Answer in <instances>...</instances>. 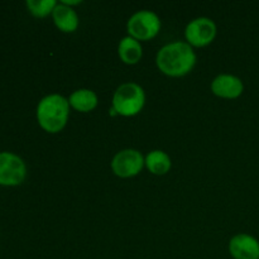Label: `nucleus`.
<instances>
[{"label":"nucleus","mask_w":259,"mask_h":259,"mask_svg":"<svg viewBox=\"0 0 259 259\" xmlns=\"http://www.w3.org/2000/svg\"><path fill=\"white\" fill-rule=\"evenodd\" d=\"M118 53L120 60L126 65H136L141 61L143 56V50L139 40L134 39L133 37L128 35L120 40L118 47Z\"/></svg>","instance_id":"11"},{"label":"nucleus","mask_w":259,"mask_h":259,"mask_svg":"<svg viewBox=\"0 0 259 259\" xmlns=\"http://www.w3.org/2000/svg\"><path fill=\"white\" fill-rule=\"evenodd\" d=\"M146 166L153 175H166L171 169L172 162L168 154L163 151H152L146 157Z\"/></svg>","instance_id":"13"},{"label":"nucleus","mask_w":259,"mask_h":259,"mask_svg":"<svg viewBox=\"0 0 259 259\" xmlns=\"http://www.w3.org/2000/svg\"><path fill=\"white\" fill-rule=\"evenodd\" d=\"M159 70L171 77L187 75L196 63V55L189 43L174 42L158 51L156 57Z\"/></svg>","instance_id":"1"},{"label":"nucleus","mask_w":259,"mask_h":259,"mask_svg":"<svg viewBox=\"0 0 259 259\" xmlns=\"http://www.w3.org/2000/svg\"><path fill=\"white\" fill-rule=\"evenodd\" d=\"M56 27L65 33L75 32L78 27V15L72 8L65 4H57L52 13Z\"/></svg>","instance_id":"10"},{"label":"nucleus","mask_w":259,"mask_h":259,"mask_svg":"<svg viewBox=\"0 0 259 259\" xmlns=\"http://www.w3.org/2000/svg\"><path fill=\"white\" fill-rule=\"evenodd\" d=\"M68 103L75 110L81 113H89L98 105V95L89 89H80L71 94Z\"/></svg>","instance_id":"12"},{"label":"nucleus","mask_w":259,"mask_h":259,"mask_svg":"<svg viewBox=\"0 0 259 259\" xmlns=\"http://www.w3.org/2000/svg\"><path fill=\"white\" fill-rule=\"evenodd\" d=\"M27 7L29 12L37 18L47 17L57 7L56 0H28Z\"/></svg>","instance_id":"14"},{"label":"nucleus","mask_w":259,"mask_h":259,"mask_svg":"<svg viewBox=\"0 0 259 259\" xmlns=\"http://www.w3.org/2000/svg\"><path fill=\"white\" fill-rule=\"evenodd\" d=\"M217 35V25L209 18H196L187 24L185 37L190 46L204 47L210 45Z\"/></svg>","instance_id":"7"},{"label":"nucleus","mask_w":259,"mask_h":259,"mask_svg":"<svg viewBox=\"0 0 259 259\" xmlns=\"http://www.w3.org/2000/svg\"><path fill=\"white\" fill-rule=\"evenodd\" d=\"M128 33L137 40H149L158 34L161 29V19L151 10H141L129 18Z\"/></svg>","instance_id":"4"},{"label":"nucleus","mask_w":259,"mask_h":259,"mask_svg":"<svg viewBox=\"0 0 259 259\" xmlns=\"http://www.w3.org/2000/svg\"><path fill=\"white\" fill-rule=\"evenodd\" d=\"M70 115V103L58 94L47 95L37 106V119L48 133H58L66 126Z\"/></svg>","instance_id":"2"},{"label":"nucleus","mask_w":259,"mask_h":259,"mask_svg":"<svg viewBox=\"0 0 259 259\" xmlns=\"http://www.w3.org/2000/svg\"><path fill=\"white\" fill-rule=\"evenodd\" d=\"M62 4L67 5V7L71 8V5L81 4V0H62Z\"/></svg>","instance_id":"15"},{"label":"nucleus","mask_w":259,"mask_h":259,"mask_svg":"<svg viewBox=\"0 0 259 259\" xmlns=\"http://www.w3.org/2000/svg\"><path fill=\"white\" fill-rule=\"evenodd\" d=\"M27 175L25 163L19 156L10 152L0 153V185L18 186Z\"/></svg>","instance_id":"5"},{"label":"nucleus","mask_w":259,"mask_h":259,"mask_svg":"<svg viewBox=\"0 0 259 259\" xmlns=\"http://www.w3.org/2000/svg\"><path fill=\"white\" fill-rule=\"evenodd\" d=\"M110 115H113V116L118 115V113H116L115 109H114V108H111V109H110Z\"/></svg>","instance_id":"16"},{"label":"nucleus","mask_w":259,"mask_h":259,"mask_svg":"<svg viewBox=\"0 0 259 259\" xmlns=\"http://www.w3.org/2000/svg\"><path fill=\"white\" fill-rule=\"evenodd\" d=\"M146 164V159L137 149H123L114 156L111 168L116 176L128 179L138 175Z\"/></svg>","instance_id":"6"},{"label":"nucleus","mask_w":259,"mask_h":259,"mask_svg":"<svg viewBox=\"0 0 259 259\" xmlns=\"http://www.w3.org/2000/svg\"><path fill=\"white\" fill-rule=\"evenodd\" d=\"M229 253L234 259H259V242L249 234H238L230 239Z\"/></svg>","instance_id":"8"},{"label":"nucleus","mask_w":259,"mask_h":259,"mask_svg":"<svg viewBox=\"0 0 259 259\" xmlns=\"http://www.w3.org/2000/svg\"><path fill=\"white\" fill-rule=\"evenodd\" d=\"M146 94L136 82H125L119 86L113 96V108L118 115L134 116L143 109Z\"/></svg>","instance_id":"3"},{"label":"nucleus","mask_w":259,"mask_h":259,"mask_svg":"<svg viewBox=\"0 0 259 259\" xmlns=\"http://www.w3.org/2000/svg\"><path fill=\"white\" fill-rule=\"evenodd\" d=\"M244 90L243 81L234 75H219L214 78L211 83V91L217 96L224 99L239 98Z\"/></svg>","instance_id":"9"}]
</instances>
